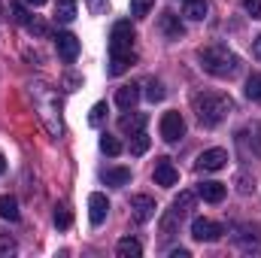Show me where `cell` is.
<instances>
[{"label": "cell", "mask_w": 261, "mask_h": 258, "mask_svg": "<svg viewBox=\"0 0 261 258\" xmlns=\"http://www.w3.org/2000/svg\"><path fill=\"white\" fill-rule=\"evenodd\" d=\"M64 85L70 88V91H76V88L82 85V79H79V76H73V73H67V76H64Z\"/></svg>", "instance_id": "d6a6232c"}, {"label": "cell", "mask_w": 261, "mask_h": 258, "mask_svg": "<svg viewBox=\"0 0 261 258\" xmlns=\"http://www.w3.org/2000/svg\"><path fill=\"white\" fill-rule=\"evenodd\" d=\"M103 119H107V104H94V107H91V116H88V122L97 128Z\"/></svg>", "instance_id": "4316f807"}, {"label": "cell", "mask_w": 261, "mask_h": 258, "mask_svg": "<svg viewBox=\"0 0 261 258\" xmlns=\"http://www.w3.org/2000/svg\"><path fill=\"white\" fill-rule=\"evenodd\" d=\"M197 61H200V67L210 76H216V79H231L240 70V58L228 46H222V43H213V46L197 49Z\"/></svg>", "instance_id": "3957f363"}, {"label": "cell", "mask_w": 261, "mask_h": 258, "mask_svg": "<svg viewBox=\"0 0 261 258\" xmlns=\"http://www.w3.org/2000/svg\"><path fill=\"white\" fill-rule=\"evenodd\" d=\"M152 6H155V0H130V15L146 18V15L152 12Z\"/></svg>", "instance_id": "d4e9b609"}, {"label": "cell", "mask_w": 261, "mask_h": 258, "mask_svg": "<svg viewBox=\"0 0 261 258\" xmlns=\"http://www.w3.org/2000/svg\"><path fill=\"white\" fill-rule=\"evenodd\" d=\"M3 170H6V158L0 155V176H3Z\"/></svg>", "instance_id": "8d00e7d4"}, {"label": "cell", "mask_w": 261, "mask_h": 258, "mask_svg": "<svg viewBox=\"0 0 261 258\" xmlns=\"http://www.w3.org/2000/svg\"><path fill=\"white\" fill-rule=\"evenodd\" d=\"M206 12H210L206 0H186V6H182V15H186V18H192V21L206 18Z\"/></svg>", "instance_id": "d6986e66"}, {"label": "cell", "mask_w": 261, "mask_h": 258, "mask_svg": "<svg viewBox=\"0 0 261 258\" xmlns=\"http://www.w3.org/2000/svg\"><path fill=\"white\" fill-rule=\"evenodd\" d=\"M24 3H31V6H43L46 0H24Z\"/></svg>", "instance_id": "d590c367"}, {"label": "cell", "mask_w": 261, "mask_h": 258, "mask_svg": "<svg viewBox=\"0 0 261 258\" xmlns=\"http://www.w3.org/2000/svg\"><path fill=\"white\" fill-rule=\"evenodd\" d=\"M55 18L58 21H73L76 18V0H55Z\"/></svg>", "instance_id": "44dd1931"}, {"label": "cell", "mask_w": 261, "mask_h": 258, "mask_svg": "<svg viewBox=\"0 0 261 258\" xmlns=\"http://www.w3.org/2000/svg\"><path fill=\"white\" fill-rule=\"evenodd\" d=\"M197 194H200L203 200H210V203H219V200H225L228 189H225L222 183H203V186H197Z\"/></svg>", "instance_id": "2e32d148"}, {"label": "cell", "mask_w": 261, "mask_h": 258, "mask_svg": "<svg viewBox=\"0 0 261 258\" xmlns=\"http://www.w3.org/2000/svg\"><path fill=\"white\" fill-rule=\"evenodd\" d=\"M9 12H12V21H18V24H28V21H31L21 3H12V6H9Z\"/></svg>", "instance_id": "f1b7e54d"}, {"label": "cell", "mask_w": 261, "mask_h": 258, "mask_svg": "<svg viewBox=\"0 0 261 258\" xmlns=\"http://www.w3.org/2000/svg\"><path fill=\"white\" fill-rule=\"evenodd\" d=\"M164 94H167V91H164V85H161L158 79H149V82H146V97H149L152 104L164 100Z\"/></svg>", "instance_id": "603a6c76"}, {"label": "cell", "mask_w": 261, "mask_h": 258, "mask_svg": "<svg viewBox=\"0 0 261 258\" xmlns=\"http://www.w3.org/2000/svg\"><path fill=\"white\" fill-rule=\"evenodd\" d=\"M222 234H225V228L219 222H213V219H195L192 222V237L200 240V243H216Z\"/></svg>", "instance_id": "5b68a950"}, {"label": "cell", "mask_w": 261, "mask_h": 258, "mask_svg": "<svg viewBox=\"0 0 261 258\" xmlns=\"http://www.w3.org/2000/svg\"><path fill=\"white\" fill-rule=\"evenodd\" d=\"M12 252H15V240H12L9 234H3V231H0V258L12 255Z\"/></svg>", "instance_id": "83f0119b"}, {"label": "cell", "mask_w": 261, "mask_h": 258, "mask_svg": "<svg viewBox=\"0 0 261 258\" xmlns=\"http://www.w3.org/2000/svg\"><path fill=\"white\" fill-rule=\"evenodd\" d=\"M70 222H73V216L67 213L64 207H58V210H55V225H58V228H70Z\"/></svg>", "instance_id": "4dcf8cb0"}, {"label": "cell", "mask_w": 261, "mask_h": 258, "mask_svg": "<svg viewBox=\"0 0 261 258\" xmlns=\"http://www.w3.org/2000/svg\"><path fill=\"white\" fill-rule=\"evenodd\" d=\"M137 100H140V85H122V88L116 91V104H119L122 110H134Z\"/></svg>", "instance_id": "5bb4252c"}, {"label": "cell", "mask_w": 261, "mask_h": 258, "mask_svg": "<svg viewBox=\"0 0 261 258\" xmlns=\"http://www.w3.org/2000/svg\"><path fill=\"white\" fill-rule=\"evenodd\" d=\"M252 55H255V61H261V37H255V43H252Z\"/></svg>", "instance_id": "836d02e7"}, {"label": "cell", "mask_w": 261, "mask_h": 258, "mask_svg": "<svg viewBox=\"0 0 261 258\" xmlns=\"http://www.w3.org/2000/svg\"><path fill=\"white\" fill-rule=\"evenodd\" d=\"M149 149V137L140 131V134H134V140H130V155H143Z\"/></svg>", "instance_id": "484cf974"}, {"label": "cell", "mask_w": 261, "mask_h": 258, "mask_svg": "<svg viewBox=\"0 0 261 258\" xmlns=\"http://www.w3.org/2000/svg\"><path fill=\"white\" fill-rule=\"evenodd\" d=\"M155 183L164 186V189H173L179 183V170L170 164V158H158V164H155Z\"/></svg>", "instance_id": "9c48e42d"}, {"label": "cell", "mask_w": 261, "mask_h": 258, "mask_svg": "<svg viewBox=\"0 0 261 258\" xmlns=\"http://www.w3.org/2000/svg\"><path fill=\"white\" fill-rule=\"evenodd\" d=\"M18 200L12 194H0V219H9V222H18Z\"/></svg>", "instance_id": "ac0fdd59"}, {"label": "cell", "mask_w": 261, "mask_h": 258, "mask_svg": "<svg viewBox=\"0 0 261 258\" xmlns=\"http://www.w3.org/2000/svg\"><path fill=\"white\" fill-rule=\"evenodd\" d=\"M228 164V152L225 149H206V152H200L195 161L197 170H222Z\"/></svg>", "instance_id": "52a82bcc"}, {"label": "cell", "mask_w": 261, "mask_h": 258, "mask_svg": "<svg viewBox=\"0 0 261 258\" xmlns=\"http://www.w3.org/2000/svg\"><path fill=\"white\" fill-rule=\"evenodd\" d=\"M243 3V9L252 15V18H261V0H240Z\"/></svg>", "instance_id": "1f68e13d"}, {"label": "cell", "mask_w": 261, "mask_h": 258, "mask_svg": "<svg viewBox=\"0 0 261 258\" xmlns=\"http://www.w3.org/2000/svg\"><path fill=\"white\" fill-rule=\"evenodd\" d=\"M134 28L130 21H116L110 34V76H122L134 64Z\"/></svg>", "instance_id": "7a4b0ae2"}, {"label": "cell", "mask_w": 261, "mask_h": 258, "mask_svg": "<svg viewBox=\"0 0 261 258\" xmlns=\"http://www.w3.org/2000/svg\"><path fill=\"white\" fill-rule=\"evenodd\" d=\"M158 28H161V34H164L167 40H182V34H186V28H182V21H179L176 12H161Z\"/></svg>", "instance_id": "30bf717a"}, {"label": "cell", "mask_w": 261, "mask_h": 258, "mask_svg": "<svg viewBox=\"0 0 261 258\" xmlns=\"http://www.w3.org/2000/svg\"><path fill=\"white\" fill-rule=\"evenodd\" d=\"M100 149H103L107 155H113V158H116V155H122V143H119V137H110V134H103V137H100Z\"/></svg>", "instance_id": "cb8c5ba5"}, {"label": "cell", "mask_w": 261, "mask_h": 258, "mask_svg": "<svg viewBox=\"0 0 261 258\" xmlns=\"http://www.w3.org/2000/svg\"><path fill=\"white\" fill-rule=\"evenodd\" d=\"M103 183L122 189V186H128L130 183V170L128 167H107V170H103Z\"/></svg>", "instance_id": "9a60e30c"}, {"label": "cell", "mask_w": 261, "mask_h": 258, "mask_svg": "<svg viewBox=\"0 0 261 258\" xmlns=\"http://www.w3.org/2000/svg\"><path fill=\"white\" fill-rule=\"evenodd\" d=\"M55 49H58L61 61L73 64V61H76V55H79V40H76V37H73L70 31H61V34L55 37Z\"/></svg>", "instance_id": "ba28073f"}, {"label": "cell", "mask_w": 261, "mask_h": 258, "mask_svg": "<svg viewBox=\"0 0 261 258\" xmlns=\"http://www.w3.org/2000/svg\"><path fill=\"white\" fill-rule=\"evenodd\" d=\"M28 97H31L40 122L46 125V131L52 137H61V100H58V91L46 79H34L28 85Z\"/></svg>", "instance_id": "6da1fadb"}, {"label": "cell", "mask_w": 261, "mask_h": 258, "mask_svg": "<svg viewBox=\"0 0 261 258\" xmlns=\"http://www.w3.org/2000/svg\"><path fill=\"white\" fill-rule=\"evenodd\" d=\"M28 31H31L34 37H46V31H49V28H46V21H40V18H31V21H28Z\"/></svg>", "instance_id": "f546056e"}, {"label": "cell", "mask_w": 261, "mask_h": 258, "mask_svg": "<svg viewBox=\"0 0 261 258\" xmlns=\"http://www.w3.org/2000/svg\"><path fill=\"white\" fill-rule=\"evenodd\" d=\"M195 200H197V194L195 192H179L176 194V200H173V213L182 219V216H189L192 210H195Z\"/></svg>", "instance_id": "e0dca14e"}, {"label": "cell", "mask_w": 261, "mask_h": 258, "mask_svg": "<svg viewBox=\"0 0 261 258\" xmlns=\"http://www.w3.org/2000/svg\"><path fill=\"white\" fill-rule=\"evenodd\" d=\"M107 213H110L107 194H100V192L88 194V216H91V225H100V222L107 219Z\"/></svg>", "instance_id": "7c38bea8"}, {"label": "cell", "mask_w": 261, "mask_h": 258, "mask_svg": "<svg viewBox=\"0 0 261 258\" xmlns=\"http://www.w3.org/2000/svg\"><path fill=\"white\" fill-rule=\"evenodd\" d=\"M231 97L228 94H219V91H197L192 97V110H195L197 122L203 128H216L228 113H231Z\"/></svg>", "instance_id": "277c9868"}, {"label": "cell", "mask_w": 261, "mask_h": 258, "mask_svg": "<svg viewBox=\"0 0 261 258\" xmlns=\"http://www.w3.org/2000/svg\"><path fill=\"white\" fill-rule=\"evenodd\" d=\"M246 97L255 100V104H261V73H252V76L246 79Z\"/></svg>", "instance_id": "7402d4cb"}, {"label": "cell", "mask_w": 261, "mask_h": 258, "mask_svg": "<svg viewBox=\"0 0 261 258\" xmlns=\"http://www.w3.org/2000/svg\"><path fill=\"white\" fill-rule=\"evenodd\" d=\"M130 210H134V219L137 222H149L155 216V200L149 194H134L130 197Z\"/></svg>", "instance_id": "8fae6325"}, {"label": "cell", "mask_w": 261, "mask_h": 258, "mask_svg": "<svg viewBox=\"0 0 261 258\" xmlns=\"http://www.w3.org/2000/svg\"><path fill=\"white\" fill-rule=\"evenodd\" d=\"M189 255H192L189 249H173V252H170V258H189Z\"/></svg>", "instance_id": "e575fe53"}, {"label": "cell", "mask_w": 261, "mask_h": 258, "mask_svg": "<svg viewBox=\"0 0 261 258\" xmlns=\"http://www.w3.org/2000/svg\"><path fill=\"white\" fill-rule=\"evenodd\" d=\"M116 255H119V258H140V255H143V246H140V240L125 237V240H119V246H116Z\"/></svg>", "instance_id": "ffe728a7"}, {"label": "cell", "mask_w": 261, "mask_h": 258, "mask_svg": "<svg viewBox=\"0 0 261 258\" xmlns=\"http://www.w3.org/2000/svg\"><path fill=\"white\" fill-rule=\"evenodd\" d=\"M182 134H186V119H182L179 113H164V116H161V137H164L167 143L182 140Z\"/></svg>", "instance_id": "8992f818"}, {"label": "cell", "mask_w": 261, "mask_h": 258, "mask_svg": "<svg viewBox=\"0 0 261 258\" xmlns=\"http://www.w3.org/2000/svg\"><path fill=\"white\" fill-rule=\"evenodd\" d=\"M146 125H149V116H146V113H130V116H122V119H119V131L128 134V137L140 134Z\"/></svg>", "instance_id": "4fadbf2b"}]
</instances>
